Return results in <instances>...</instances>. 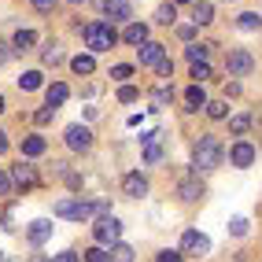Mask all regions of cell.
I'll return each mask as SVG.
<instances>
[{
  "mask_svg": "<svg viewBox=\"0 0 262 262\" xmlns=\"http://www.w3.org/2000/svg\"><path fill=\"white\" fill-rule=\"evenodd\" d=\"M222 159H225L222 141H218V137H211V133H203L200 141H196V148H192V166H196V173H200V170L222 166Z\"/></svg>",
  "mask_w": 262,
  "mask_h": 262,
  "instance_id": "6da1fadb",
  "label": "cell"
},
{
  "mask_svg": "<svg viewBox=\"0 0 262 262\" xmlns=\"http://www.w3.org/2000/svg\"><path fill=\"white\" fill-rule=\"evenodd\" d=\"M100 214V203H85V200H74V196H63L56 203V218H71V222H85Z\"/></svg>",
  "mask_w": 262,
  "mask_h": 262,
  "instance_id": "7a4b0ae2",
  "label": "cell"
},
{
  "mask_svg": "<svg viewBox=\"0 0 262 262\" xmlns=\"http://www.w3.org/2000/svg\"><path fill=\"white\" fill-rule=\"evenodd\" d=\"M115 41H118V33H115L111 23H89L85 26V45L93 52H107V48H115Z\"/></svg>",
  "mask_w": 262,
  "mask_h": 262,
  "instance_id": "3957f363",
  "label": "cell"
},
{
  "mask_svg": "<svg viewBox=\"0 0 262 262\" xmlns=\"http://www.w3.org/2000/svg\"><path fill=\"white\" fill-rule=\"evenodd\" d=\"M118 236H122V222H118V218H111V214L96 218V225H93V240L100 244V248H115Z\"/></svg>",
  "mask_w": 262,
  "mask_h": 262,
  "instance_id": "277c9868",
  "label": "cell"
},
{
  "mask_svg": "<svg viewBox=\"0 0 262 262\" xmlns=\"http://www.w3.org/2000/svg\"><path fill=\"white\" fill-rule=\"evenodd\" d=\"M225 71H229L233 78H244V74H251L255 71V56L248 48H233L229 56H225Z\"/></svg>",
  "mask_w": 262,
  "mask_h": 262,
  "instance_id": "5b68a950",
  "label": "cell"
},
{
  "mask_svg": "<svg viewBox=\"0 0 262 262\" xmlns=\"http://www.w3.org/2000/svg\"><path fill=\"white\" fill-rule=\"evenodd\" d=\"M181 251L185 255H207V251H211V240H207L203 233H196V229H188L181 236Z\"/></svg>",
  "mask_w": 262,
  "mask_h": 262,
  "instance_id": "8992f818",
  "label": "cell"
},
{
  "mask_svg": "<svg viewBox=\"0 0 262 262\" xmlns=\"http://www.w3.org/2000/svg\"><path fill=\"white\" fill-rule=\"evenodd\" d=\"M89 144H93V133L85 126H78V122H74V126H67V148H71V151H85Z\"/></svg>",
  "mask_w": 262,
  "mask_h": 262,
  "instance_id": "52a82bcc",
  "label": "cell"
},
{
  "mask_svg": "<svg viewBox=\"0 0 262 262\" xmlns=\"http://www.w3.org/2000/svg\"><path fill=\"white\" fill-rule=\"evenodd\" d=\"M137 59H141V67H159V63L166 59V52H163L159 41H148V45L137 48Z\"/></svg>",
  "mask_w": 262,
  "mask_h": 262,
  "instance_id": "ba28073f",
  "label": "cell"
},
{
  "mask_svg": "<svg viewBox=\"0 0 262 262\" xmlns=\"http://www.w3.org/2000/svg\"><path fill=\"white\" fill-rule=\"evenodd\" d=\"M122 192H126L129 200L148 196V178H144V173H126V178H122Z\"/></svg>",
  "mask_w": 262,
  "mask_h": 262,
  "instance_id": "9c48e42d",
  "label": "cell"
},
{
  "mask_svg": "<svg viewBox=\"0 0 262 262\" xmlns=\"http://www.w3.org/2000/svg\"><path fill=\"white\" fill-rule=\"evenodd\" d=\"M214 23V4L211 0H192V26H207Z\"/></svg>",
  "mask_w": 262,
  "mask_h": 262,
  "instance_id": "30bf717a",
  "label": "cell"
},
{
  "mask_svg": "<svg viewBox=\"0 0 262 262\" xmlns=\"http://www.w3.org/2000/svg\"><path fill=\"white\" fill-rule=\"evenodd\" d=\"M103 11H107V19L111 23H126L133 8H129V0H103Z\"/></svg>",
  "mask_w": 262,
  "mask_h": 262,
  "instance_id": "8fae6325",
  "label": "cell"
},
{
  "mask_svg": "<svg viewBox=\"0 0 262 262\" xmlns=\"http://www.w3.org/2000/svg\"><path fill=\"white\" fill-rule=\"evenodd\" d=\"M52 236V222H45V218H37V222H30V229H26V240L33 244V248H41V244Z\"/></svg>",
  "mask_w": 262,
  "mask_h": 262,
  "instance_id": "7c38bea8",
  "label": "cell"
},
{
  "mask_svg": "<svg viewBox=\"0 0 262 262\" xmlns=\"http://www.w3.org/2000/svg\"><path fill=\"white\" fill-rule=\"evenodd\" d=\"M178 196H181L185 203H196V200H203V181H200V178H185V181L178 185Z\"/></svg>",
  "mask_w": 262,
  "mask_h": 262,
  "instance_id": "4fadbf2b",
  "label": "cell"
},
{
  "mask_svg": "<svg viewBox=\"0 0 262 262\" xmlns=\"http://www.w3.org/2000/svg\"><path fill=\"white\" fill-rule=\"evenodd\" d=\"M229 159H233V166H251L255 163V148L248 141H236L233 151H229Z\"/></svg>",
  "mask_w": 262,
  "mask_h": 262,
  "instance_id": "5bb4252c",
  "label": "cell"
},
{
  "mask_svg": "<svg viewBox=\"0 0 262 262\" xmlns=\"http://www.w3.org/2000/svg\"><path fill=\"white\" fill-rule=\"evenodd\" d=\"M11 181L23 185V188H33V185H37V170H33L30 163H19V166L11 170Z\"/></svg>",
  "mask_w": 262,
  "mask_h": 262,
  "instance_id": "9a60e30c",
  "label": "cell"
},
{
  "mask_svg": "<svg viewBox=\"0 0 262 262\" xmlns=\"http://www.w3.org/2000/svg\"><path fill=\"white\" fill-rule=\"evenodd\" d=\"M185 103H188V111H200V107H207V93H203V85H188V93H185Z\"/></svg>",
  "mask_w": 262,
  "mask_h": 262,
  "instance_id": "2e32d148",
  "label": "cell"
},
{
  "mask_svg": "<svg viewBox=\"0 0 262 262\" xmlns=\"http://www.w3.org/2000/svg\"><path fill=\"white\" fill-rule=\"evenodd\" d=\"M122 37H126L129 45H137V48H141V45H148V26H144V23H129Z\"/></svg>",
  "mask_w": 262,
  "mask_h": 262,
  "instance_id": "e0dca14e",
  "label": "cell"
},
{
  "mask_svg": "<svg viewBox=\"0 0 262 262\" xmlns=\"http://www.w3.org/2000/svg\"><path fill=\"white\" fill-rule=\"evenodd\" d=\"M155 137H159V133H148V137H144V163H159V159H163V148H159Z\"/></svg>",
  "mask_w": 262,
  "mask_h": 262,
  "instance_id": "ac0fdd59",
  "label": "cell"
},
{
  "mask_svg": "<svg viewBox=\"0 0 262 262\" xmlns=\"http://www.w3.org/2000/svg\"><path fill=\"white\" fill-rule=\"evenodd\" d=\"M67 96H71V89H67L63 81L48 85V107H59V103H67Z\"/></svg>",
  "mask_w": 262,
  "mask_h": 262,
  "instance_id": "d6986e66",
  "label": "cell"
},
{
  "mask_svg": "<svg viewBox=\"0 0 262 262\" xmlns=\"http://www.w3.org/2000/svg\"><path fill=\"white\" fill-rule=\"evenodd\" d=\"M33 45H37V33H33V30H19V33H15V41H11L15 52H26V48H33Z\"/></svg>",
  "mask_w": 262,
  "mask_h": 262,
  "instance_id": "ffe728a7",
  "label": "cell"
},
{
  "mask_svg": "<svg viewBox=\"0 0 262 262\" xmlns=\"http://www.w3.org/2000/svg\"><path fill=\"white\" fill-rule=\"evenodd\" d=\"M23 155H26V159L45 155V137H26V141H23Z\"/></svg>",
  "mask_w": 262,
  "mask_h": 262,
  "instance_id": "44dd1931",
  "label": "cell"
},
{
  "mask_svg": "<svg viewBox=\"0 0 262 262\" xmlns=\"http://www.w3.org/2000/svg\"><path fill=\"white\" fill-rule=\"evenodd\" d=\"M170 100H173V89H170V85H159V89L151 93V111H159V107H166Z\"/></svg>",
  "mask_w": 262,
  "mask_h": 262,
  "instance_id": "7402d4cb",
  "label": "cell"
},
{
  "mask_svg": "<svg viewBox=\"0 0 262 262\" xmlns=\"http://www.w3.org/2000/svg\"><path fill=\"white\" fill-rule=\"evenodd\" d=\"M236 26H240L244 33H255V30L262 26V15H255V11H244L240 19H236Z\"/></svg>",
  "mask_w": 262,
  "mask_h": 262,
  "instance_id": "603a6c76",
  "label": "cell"
},
{
  "mask_svg": "<svg viewBox=\"0 0 262 262\" xmlns=\"http://www.w3.org/2000/svg\"><path fill=\"white\" fill-rule=\"evenodd\" d=\"M185 56H188V63H207V56H211V45H188Z\"/></svg>",
  "mask_w": 262,
  "mask_h": 262,
  "instance_id": "cb8c5ba5",
  "label": "cell"
},
{
  "mask_svg": "<svg viewBox=\"0 0 262 262\" xmlns=\"http://www.w3.org/2000/svg\"><path fill=\"white\" fill-rule=\"evenodd\" d=\"M71 67H74V74H93V71H96V59H93V56H74Z\"/></svg>",
  "mask_w": 262,
  "mask_h": 262,
  "instance_id": "d4e9b609",
  "label": "cell"
},
{
  "mask_svg": "<svg viewBox=\"0 0 262 262\" xmlns=\"http://www.w3.org/2000/svg\"><path fill=\"white\" fill-rule=\"evenodd\" d=\"M19 89H23V93H33V89H41V71H26V74L19 78Z\"/></svg>",
  "mask_w": 262,
  "mask_h": 262,
  "instance_id": "484cf974",
  "label": "cell"
},
{
  "mask_svg": "<svg viewBox=\"0 0 262 262\" xmlns=\"http://www.w3.org/2000/svg\"><path fill=\"white\" fill-rule=\"evenodd\" d=\"M173 19H178V8H173V4H159V8H155V23L170 26Z\"/></svg>",
  "mask_w": 262,
  "mask_h": 262,
  "instance_id": "4316f807",
  "label": "cell"
},
{
  "mask_svg": "<svg viewBox=\"0 0 262 262\" xmlns=\"http://www.w3.org/2000/svg\"><path fill=\"white\" fill-rule=\"evenodd\" d=\"M248 129H251V118H248V115H233V118H229V133L244 137Z\"/></svg>",
  "mask_w": 262,
  "mask_h": 262,
  "instance_id": "83f0119b",
  "label": "cell"
},
{
  "mask_svg": "<svg viewBox=\"0 0 262 262\" xmlns=\"http://www.w3.org/2000/svg\"><path fill=\"white\" fill-rule=\"evenodd\" d=\"M111 262H133V248H129V244H115V248H111Z\"/></svg>",
  "mask_w": 262,
  "mask_h": 262,
  "instance_id": "f1b7e54d",
  "label": "cell"
},
{
  "mask_svg": "<svg viewBox=\"0 0 262 262\" xmlns=\"http://www.w3.org/2000/svg\"><path fill=\"white\" fill-rule=\"evenodd\" d=\"M85 262H111V251L96 244V248H89V251H85Z\"/></svg>",
  "mask_w": 262,
  "mask_h": 262,
  "instance_id": "f546056e",
  "label": "cell"
},
{
  "mask_svg": "<svg viewBox=\"0 0 262 262\" xmlns=\"http://www.w3.org/2000/svg\"><path fill=\"white\" fill-rule=\"evenodd\" d=\"M207 115H211V118H225V115H229V103H225V100L207 103Z\"/></svg>",
  "mask_w": 262,
  "mask_h": 262,
  "instance_id": "4dcf8cb0",
  "label": "cell"
},
{
  "mask_svg": "<svg viewBox=\"0 0 262 262\" xmlns=\"http://www.w3.org/2000/svg\"><path fill=\"white\" fill-rule=\"evenodd\" d=\"M41 59H45V63H48V67H56V63H63V52H59V48H56V45H48V48H45V52H41Z\"/></svg>",
  "mask_w": 262,
  "mask_h": 262,
  "instance_id": "1f68e13d",
  "label": "cell"
},
{
  "mask_svg": "<svg viewBox=\"0 0 262 262\" xmlns=\"http://www.w3.org/2000/svg\"><path fill=\"white\" fill-rule=\"evenodd\" d=\"M192 78H196V85H203L207 78H211V67L207 63H192Z\"/></svg>",
  "mask_w": 262,
  "mask_h": 262,
  "instance_id": "d6a6232c",
  "label": "cell"
},
{
  "mask_svg": "<svg viewBox=\"0 0 262 262\" xmlns=\"http://www.w3.org/2000/svg\"><path fill=\"white\" fill-rule=\"evenodd\" d=\"M111 78H115V81H129V78H133V67H129V63H118L115 71H111Z\"/></svg>",
  "mask_w": 262,
  "mask_h": 262,
  "instance_id": "836d02e7",
  "label": "cell"
},
{
  "mask_svg": "<svg viewBox=\"0 0 262 262\" xmlns=\"http://www.w3.org/2000/svg\"><path fill=\"white\" fill-rule=\"evenodd\" d=\"M137 96H141V93H137V85H122V89H118V100L122 103H133Z\"/></svg>",
  "mask_w": 262,
  "mask_h": 262,
  "instance_id": "e575fe53",
  "label": "cell"
},
{
  "mask_svg": "<svg viewBox=\"0 0 262 262\" xmlns=\"http://www.w3.org/2000/svg\"><path fill=\"white\" fill-rule=\"evenodd\" d=\"M52 115H56V107H48V103H45V107L33 115V122H37V126H45V122H52Z\"/></svg>",
  "mask_w": 262,
  "mask_h": 262,
  "instance_id": "d590c367",
  "label": "cell"
},
{
  "mask_svg": "<svg viewBox=\"0 0 262 262\" xmlns=\"http://www.w3.org/2000/svg\"><path fill=\"white\" fill-rule=\"evenodd\" d=\"M229 229H233V236H244V233H248V218H233Z\"/></svg>",
  "mask_w": 262,
  "mask_h": 262,
  "instance_id": "8d00e7d4",
  "label": "cell"
},
{
  "mask_svg": "<svg viewBox=\"0 0 262 262\" xmlns=\"http://www.w3.org/2000/svg\"><path fill=\"white\" fill-rule=\"evenodd\" d=\"M200 26H192V23H185V26H178V37L181 41H192V33H196Z\"/></svg>",
  "mask_w": 262,
  "mask_h": 262,
  "instance_id": "74e56055",
  "label": "cell"
},
{
  "mask_svg": "<svg viewBox=\"0 0 262 262\" xmlns=\"http://www.w3.org/2000/svg\"><path fill=\"white\" fill-rule=\"evenodd\" d=\"M8 192H11V173L0 170V196H8Z\"/></svg>",
  "mask_w": 262,
  "mask_h": 262,
  "instance_id": "f35d334b",
  "label": "cell"
},
{
  "mask_svg": "<svg viewBox=\"0 0 262 262\" xmlns=\"http://www.w3.org/2000/svg\"><path fill=\"white\" fill-rule=\"evenodd\" d=\"M155 262H181V251H159Z\"/></svg>",
  "mask_w": 262,
  "mask_h": 262,
  "instance_id": "ab89813d",
  "label": "cell"
},
{
  "mask_svg": "<svg viewBox=\"0 0 262 262\" xmlns=\"http://www.w3.org/2000/svg\"><path fill=\"white\" fill-rule=\"evenodd\" d=\"M155 71H159V78H170V74H173V63H170V59H163L159 67H155Z\"/></svg>",
  "mask_w": 262,
  "mask_h": 262,
  "instance_id": "60d3db41",
  "label": "cell"
},
{
  "mask_svg": "<svg viewBox=\"0 0 262 262\" xmlns=\"http://www.w3.org/2000/svg\"><path fill=\"white\" fill-rule=\"evenodd\" d=\"M4 229H8V233L15 229V207H8V211H4Z\"/></svg>",
  "mask_w": 262,
  "mask_h": 262,
  "instance_id": "b9f144b4",
  "label": "cell"
},
{
  "mask_svg": "<svg viewBox=\"0 0 262 262\" xmlns=\"http://www.w3.org/2000/svg\"><path fill=\"white\" fill-rule=\"evenodd\" d=\"M52 262H78L74 251H59V255H52Z\"/></svg>",
  "mask_w": 262,
  "mask_h": 262,
  "instance_id": "7bdbcfd3",
  "label": "cell"
},
{
  "mask_svg": "<svg viewBox=\"0 0 262 262\" xmlns=\"http://www.w3.org/2000/svg\"><path fill=\"white\" fill-rule=\"evenodd\" d=\"M33 8H37V11H52V8H56V0H33Z\"/></svg>",
  "mask_w": 262,
  "mask_h": 262,
  "instance_id": "ee69618b",
  "label": "cell"
},
{
  "mask_svg": "<svg viewBox=\"0 0 262 262\" xmlns=\"http://www.w3.org/2000/svg\"><path fill=\"white\" fill-rule=\"evenodd\" d=\"M11 59V45H0V67H4Z\"/></svg>",
  "mask_w": 262,
  "mask_h": 262,
  "instance_id": "f6af8a7d",
  "label": "cell"
},
{
  "mask_svg": "<svg viewBox=\"0 0 262 262\" xmlns=\"http://www.w3.org/2000/svg\"><path fill=\"white\" fill-rule=\"evenodd\" d=\"M8 151V133H0V155Z\"/></svg>",
  "mask_w": 262,
  "mask_h": 262,
  "instance_id": "bcb514c9",
  "label": "cell"
},
{
  "mask_svg": "<svg viewBox=\"0 0 262 262\" xmlns=\"http://www.w3.org/2000/svg\"><path fill=\"white\" fill-rule=\"evenodd\" d=\"M0 115H4V96H0Z\"/></svg>",
  "mask_w": 262,
  "mask_h": 262,
  "instance_id": "7dc6e473",
  "label": "cell"
},
{
  "mask_svg": "<svg viewBox=\"0 0 262 262\" xmlns=\"http://www.w3.org/2000/svg\"><path fill=\"white\" fill-rule=\"evenodd\" d=\"M0 262H8V255H4V251H0Z\"/></svg>",
  "mask_w": 262,
  "mask_h": 262,
  "instance_id": "c3c4849f",
  "label": "cell"
},
{
  "mask_svg": "<svg viewBox=\"0 0 262 262\" xmlns=\"http://www.w3.org/2000/svg\"><path fill=\"white\" fill-rule=\"evenodd\" d=\"M33 262H52V258H33Z\"/></svg>",
  "mask_w": 262,
  "mask_h": 262,
  "instance_id": "681fc988",
  "label": "cell"
},
{
  "mask_svg": "<svg viewBox=\"0 0 262 262\" xmlns=\"http://www.w3.org/2000/svg\"><path fill=\"white\" fill-rule=\"evenodd\" d=\"M222 4H233V0H222Z\"/></svg>",
  "mask_w": 262,
  "mask_h": 262,
  "instance_id": "f907efd6",
  "label": "cell"
},
{
  "mask_svg": "<svg viewBox=\"0 0 262 262\" xmlns=\"http://www.w3.org/2000/svg\"><path fill=\"white\" fill-rule=\"evenodd\" d=\"M178 4H188V0H178Z\"/></svg>",
  "mask_w": 262,
  "mask_h": 262,
  "instance_id": "816d5d0a",
  "label": "cell"
},
{
  "mask_svg": "<svg viewBox=\"0 0 262 262\" xmlns=\"http://www.w3.org/2000/svg\"><path fill=\"white\" fill-rule=\"evenodd\" d=\"M71 4H81V0H71Z\"/></svg>",
  "mask_w": 262,
  "mask_h": 262,
  "instance_id": "f5cc1de1",
  "label": "cell"
}]
</instances>
